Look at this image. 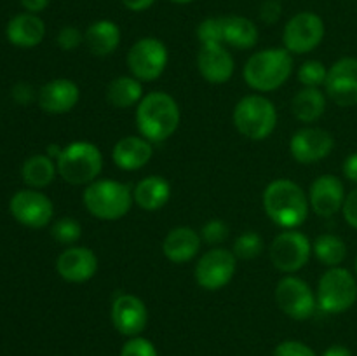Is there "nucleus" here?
<instances>
[{
	"label": "nucleus",
	"instance_id": "nucleus-1",
	"mask_svg": "<svg viewBox=\"0 0 357 356\" xmlns=\"http://www.w3.org/2000/svg\"><path fill=\"white\" fill-rule=\"evenodd\" d=\"M264 209L275 225L296 229L309 216V195L293 180L278 178L265 188Z\"/></svg>",
	"mask_w": 357,
	"mask_h": 356
},
{
	"label": "nucleus",
	"instance_id": "nucleus-2",
	"mask_svg": "<svg viewBox=\"0 0 357 356\" xmlns=\"http://www.w3.org/2000/svg\"><path fill=\"white\" fill-rule=\"evenodd\" d=\"M181 112L176 100L164 91L145 94L136 108V126L143 138L160 143L176 133Z\"/></svg>",
	"mask_w": 357,
	"mask_h": 356
},
{
	"label": "nucleus",
	"instance_id": "nucleus-3",
	"mask_svg": "<svg viewBox=\"0 0 357 356\" xmlns=\"http://www.w3.org/2000/svg\"><path fill=\"white\" fill-rule=\"evenodd\" d=\"M293 73L291 52L284 47H268L255 52L243 68L244 82L258 93H271L288 82Z\"/></svg>",
	"mask_w": 357,
	"mask_h": 356
},
{
	"label": "nucleus",
	"instance_id": "nucleus-4",
	"mask_svg": "<svg viewBox=\"0 0 357 356\" xmlns=\"http://www.w3.org/2000/svg\"><path fill=\"white\" fill-rule=\"evenodd\" d=\"M56 168L66 184L89 185L103 170V154L91 142H72L61 149Z\"/></svg>",
	"mask_w": 357,
	"mask_h": 356
},
{
	"label": "nucleus",
	"instance_id": "nucleus-5",
	"mask_svg": "<svg viewBox=\"0 0 357 356\" xmlns=\"http://www.w3.org/2000/svg\"><path fill=\"white\" fill-rule=\"evenodd\" d=\"M82 201L91 215L114 222L128 215L135 198L129 185L115 180H94L84 191Z\"/></svg>",
	"mask_w": 357,
	"mask_h": 356
},
{
	"label": "nucleus",
	"instance_id": "nucleus-6",
	"mask_svg": "<svg viewBox=\"0 0 357 356\" xmlns=\"http://www.w3.org/2000/svg\"><path fill=\"white\" fill-rule=\"evenodd\" d=\"M234 126L246 138L267 140L278 126V110L264 94H248L234 108Z\"/></svg>",
	"mask_w": 357,
	"mask_h": 356
},
{
	"label": "nucleus",
	"instance_id": "nucleus-7",
	"mask_svg": "<svg viewBox=\"0 0 357 356\" xmlns=\"http://www.w3.org/2000/svg\"><path fill=\"white\" fill-rule=\"evenodd\" d=\"M317 307L328 314L351 309L357 300L356 276L345 267H330L317 283Z\"/></svg>",
	"mask_w": 357,
	"mask_h": 356
},
{
	"label": "nucleus",
	"instance_id": "nucleus-8",
	"mask_svg": "<svg viewBox=\"0 0 357 356\" xmlns=\"http://www.w3.org/2000/svg\"><path fill=\"white\" fill-rule=\"evenodd\" d=\"M169 59L166 44L155 37H143L131 45L128 52V66L139 82H152L164 73Z\"/></svg>",
	"mask_w": 357,
	"mask_h": 356
},
{
	"label": "nucleus",
	"instance_id": "nucleus-9",
	"mask_svg": "<svg viewBox=\"0 0 357 356\" xmlns=\"http://www.w3.org/2000/svg\"><path fill=\"white\" fill-rule=\"evenodd\" d=\"M271 262L278 271L293 274L305 267L312 255V243L303 232L296 229H284L272 239Z\"/></svg>",
	"mask_w": 357,
	"mask_h": 356
},
{
	"label": "nucleus",
	"instance_id": "nucleus-10",
	"mask_svg": "<svg viewBox=\"0 0 357 356\" xmlns=\"http://www.w3.org/2000/svg\"><path fill=\"white\" fill-rule=\"evenodd\" d=\"M275 302L286 316L296 321L309 320L317 307L316 293L298 276H284L275 286Z\"/></svg>",
	"mask_w": 357,
	"mask_h": 356
},
{
	"label": "nucleus",
	"instance_id": "nucleus-11",
	"mask_svg": "<svg viewBox=\"0 0 357 356\" xmlns=\"http://www.w3.org/2000/svg\"><path fill=\"white\" fill-rule=\"evenodd\" d=\"M324 38V21L316 13L303 10L286 23L282 31L284 49L291 54H307L314 51Z\"/></svg>",
	"mask_w": 357,
	"mask_h": 356
},
{
	"label": "nucleus",
	"instance_id": "nucleus-12",
	"mask_svg": "<svg viewBox=\"0 0 357 356\" xmlns=\"http://www.w3.org/2000/svg\"><path fill=\"white\" fill-rule=\"evenodd\" d=\"M237 271V257L227 248H213L199 258L195 279L201 288L216 292L232 281Z\"/></svg>",
	"mask_w": 357,
	"mask_h": 356
},
{
	"label": "nucleus",
	"instance_id": "nucleus-13",
	"mask_svg": "<svg viewBox=\"0 0 357 356\" xmlns=\"http://www.w3.org/2000/svg\"><path fill=\"white\" fill-rule=\"evenodd\" d=\"M10 215L21 225L30 229H42L49 225L54 216V205L44 192L37 188L17 191L9 201Z\"/></svg>",
	"mask_w": 357,
	"mask_h": 356
},
{
	"label": "nucleus",
	"instance_id": "nucleus-14",
	"mask_svg": "<svg viewBox=\"0 0 357 356\" xmlns=\"http://www.w3.org/2000/svg\"><path fill=\"white\" fill-rule=\"evenodd\" d=\"M326 96L338 107L357 105V58H340L328 68Z\"/></svg>",
	"mask_w": 357,
	"mask_h": 356
},
{
	"label": "nucleus",
	"instance_id": "nucleus-15",
	"mask_svg": "<svg viewBox=\"0 0 357 356\" xmlns=\"http://www.w3.org/2000/svg\"><path fill=\"white\" fill-rule=\"evenodd\" d=\"M333 147L335 138L330 131L323 128H303L291 136L289 152L296 163L314 164L330 156Z\"/></svg>",
	"mask_w": 357,
	"mask_h": 356
},
{
	"label": "nucleus",
	"instance_id": "nucleus-16",
	"mask_svg": "<svg viewBox=\"0 0 357 356\" xmlns=\"http://www.w3.org/2000/svg\"><path fill=\"white\" fill-rule=\"evenodd\" d=\"M112 323L119 334L126 337H138L149 323V309L139 297L121 293L112 302Z\"/></svg>",
	"mask_w": 357,
	"mask_h": 356
},
{
	"label": "nucleus",
	"instance_id": "nucleus-17",
	"mask_svg": "<svg viewBox=\"0 0 357 356\" xmlns=\"http://www.w3.org/2000/svg\"><path fill=\"white\" fill-rule=\"evenodd\" d=\"M347 194L344 181L335 175H321L312 181L309 191V205L316 215L330 218L342 212Z\"/></svg>",
	"mask_w": 357,
	"mask_h": 356
},
{
	"label": "nucleus",
	"instance_id": "nucleus-18",
	"mask_svg": "<svg viewBox=\"0 0 357 356\" xmlns=\"http://www.w3.org/2000/svg\"><path fill=\"white\" fill-rule=\"evenodd\" d=\"M56 271L68 283H86L98 271V257L87 246H70L56 260Z\"/></svg>",
	"mask_w": 357,
	"mask_h": 356
},
{
	"label": "nucleus",
	"instance_id": "nucleus-19",
	"mask_svg": "<svg viewBox=\"0 0 357 356\" xmlns=\"http://www.w3.org/2000/svg\"><path fill=\"white\" fill-rule=\"evenodd\" d=\"M80 100V89L70 79H52L40 87L37 101L47 114H68Z\"/></svg>",
	"mask_w": 357,
	"mask_h": 356
},
{
	"label": "nucleus",
	"instance_id": "nucleus-20",
	"mask_svg": "<svg viewBox=\"0 0 357 356\" xmlns=\"http://www.w3.org/2000/svg\"><path fill=\"white\" fill-rule=\"evenodd\" d=\"M197 68L209 84H225L232 79L236 61L223 44L201 45L197 54Z\"/></svg>",
	"mask_w": 357,
	"mask_h": 356
},
{
	"label": "nucleus",
	"instance_id": "nucleus-21",
	"mask_svg": "<svg viewBox=\"0 0 357 356\" xmlns=\"http://www.w3.org/2000/svg\"><path fill=\"white\" fill-rule=\"evenodd\" d=\"M153 156L152 142L143 136H124L115 143L112 159L119 170L138 171L150 163Z\"/></svg>",
	"mask_w": 357,
	"mask_h": 356
},
{
	"label": "nucleus",
	"instance_id": "nucleus-22",
	"mask_svg": "<svg viewBox=\"0 0 357 356\" xmlns=\"http://www.w3.org/2000/svg\"><path fill=\"white\" fill-rule=\"evenodd\" d=\"M202 244L201 234L190 227H174L162 243V253L173 264H187L199 253Z\"/></svg>",
	"mask_w": 357,
	"mask_h": 356
},
{
	"label": "nucleus",
	"instance_id": "nucleus-23",
	"mask_svg": "<svg viewBox=\"0 0 357 356\" xmlns=\"http://www.w3.org/2000/svg\"><path fill=\"white\" fill-rule=\"evenodd\" d=\"M7 40L16 47L30 49L40 44L45 37V24L37 14L21 13L10 17L6 28Z\"/></svg>",
	"mask_w": 357,
	"mask_h": 356
},
{
	"label": "nucleus",
	"instance_id": "nucleus-24",
	"mask_svg": "<svg viewBox=\"0 0 357 356\" xmlns=\"http://www.w3.org/2000/svg\"><path fill=\"white\" fill-rule=\"evenodd\" d=\"M84 44L87 45L91 54L100 58L114 54L121 44V28L110 20L94 21L84 34Z\"/></svg>",
	"mask_w": 357,
	"mask_h": 356
},
{
	"label": "nucleus",
	"instance_id": "nucleus-25",
	"mask_svg": "<svg viewBox=\"0 0 357 356\" xmlns=\"http://www.w3.org/2000/svg\"><path fill=\"white\" fill-rule=\"evenodd\" d=\"M132 198L136 205L145 212H157L169 202L171 185L160 175H150L136 184Z\"/></svg>",
	"mask_w": 357,
	"mask_h": 356
},
{
	"label": "nucleus",
	"instance_id": "nucleus-26",
	"mask_svg": "<svg viewBox=\"0 0 357 356\" xmlns=\"http://www.w3.org/2000/svg\"><path fill=\"white\" fill-rule=\"evenodd\" d=\"M291 110L300 122L312 124L326 112V93L319 87H303L293 96Z\"/></svg>",
	"mask_w": 357,
	"mask_h": 356
},
{
	"label": "nucleus",
	"instance_id": "nucleus-27",
	"mask_svg": "<svg viewBox=\"0 0 357 356\" xmlns=\"http://www.w3.org/2000/svg\"><path fill=\"white\" fill-rule=\"evenodd\" d=\"M107 101L115 108H131L142 101L143 86L136 77L119 75L107 86Z\"/></svg>",
	"mask_w": 357,
	"mask_h": 356
},
{
	"label": "nucleus",
	"instance_id": "nucleus-28",
	"mask_svg": "<svg viewBox=\"0 0 357 356\" xmlns=\"http://www.w3.org/2000/svg\"><path fill=\"white\" fill-rule=\"evenodd\" d=\"M258 42V28L244 16L223 17V44L236 49H251Z\"/></svg>",
	"mask_w": 357,
	"mask_h": 356
},
{
	"label": "nucleus",
	"instance_id": "nucleus-29",
	"mask_svg": "<svg viewBox=\"0 0 357 356\" xmlns=\"http://www.w3.org/2000/svg\"><path fill=\"white\" fill-rule=\"evenodd\" d=\"M56 173H58V168L56 163L49 156L44 154H37V156L28 157L26 161L21 166V177L23 181L30 188H44L47 185L52 184Z\"/></svg>",
	"mask_w": 357,
	"mask_h": 356
},
{
	"label": "nucleus",
	"instance_id": "nucleus-30",
	"mask_svg": "<svg viewBox=\"0 0 357 356\" xmlns=\"http://www.w3.org/2000/svg\"><path fill=\"white\" fill-rule=\"evenodd\" d=\"M312 253L321 264L338 267L347 257V244L335 234H323L312 243Z\"/></svg>",
	"mask_w": 357,
	"mask_h": 356
},
{
	"label": "nucleus",
	"instance_id": "nucleus-31",
	"mask_svg": "<svg viewBox=\"0 0 357 356\" xmlns=\"http://www.w3.org/2000/svg\"><path fill=\"white\" fill-rule=\"evenodd\" d=\"M261 248H264V239L260 234L255 230H246V232L239 234L234 243V255L244 258V260H251L261 253Z\"/></svg>",
	"mask_w": 357,
	"mask_h": 356
},
{
	"label": "nucleus",
	"instance_id": "nucleus-32",
	"mask_svg": "<svg viewBox=\"0 0 357 356\" xmlns=\"http://www.w3.org/2000/svg\"><path fill=\"white\" fill-rule=\"evenodd\" d=\"M51 234L58 243L73 244L82 236V225L72 216H63V218L56 220L54 225L51 227Z\"/></svg>",
	"mask_w": 357,
	"mask_h": 356
},
{
	"label": "nucleus",
	"instance_id": "nucleus-33",
	"mask_svg": "<svg viewBox=\"0 0 357 356\" xmlns=\"http://www.w3.org/2000/svg\"><path fill=\"white\" fill-rule=\"evenodd\" d=\"M328 68L324 63L317 61V59H309V61L302 63L298 70V80L303 84V87H321L326 82Z\"/></svg>",
	"mask_w": 357,
	"mask_h": 356
},
{
	"label": "nucleus",
	"instance_id": "nucleus-34",
	"mask_svg": "<svg viewBox=\"0 0 357 356\" xmlns=\"http://www.w3.org/2000/svg\"><path fill=\"white\" fill-rule=\"evenodd\" d=\"M201 45L223 44V17H206L197 28Z\"/></svg>",
	"mask_w": 357,
	"mask_h": 356
},
{
	"label": "nucleus",
	"instance_id": "nucleus-35",
	"mask_svg": "<svg viewBox=\"0 0 357 356\" xmlns=\"http://www.w3.org/2000/svg\"><path fill=\"white\" fill-rule=\"evenodd\" d=\"M201 237L202 241H206L209 244L222 243V241H225L229 237V225L220 218L209 220V222H206L202 225Z\"/></svg>",
	"mask_w": 357,
	"mask_h": 356
},
{
	"label": "nucleus",
	"instance_id": "nucleus-36",
	"mask_svg": "<svg viewBox=\"0 0 357 356\" xmlns=\"http://www.w3.org/2000/svg\"><path fill=\"white\" fill-rule=\"evenodd\" d=\"M121 356H159L157 349L149 339L145 337H129V341L122 346Z\"/></svg>",
	"mask_w": 357,
	"mask_h": 356
},
{
	"label": "nucleus",
	"instance_id": "nucleus-37",
	"mask_svg": "<svg viewBox=\"0 0 357 356\" xmlns=\"http://www.w3.org/2000/svg\"><path fill=\"white\" fill-rule=\"evenodd\" d=\"M56 40L63 51H73L84 42V34L77 27H63Z\"/></svg>",
	"mask_w": 357,
	"mask_h": 356
},
{
	"label": "nucleus",
	"instance_id": "nucleus-38",
	"mask_svg": "<svg viewBox=\"0 0 357 356\" xmlns=\"http://www.w3.org/2000/svg\"><path fill=\"white\" fill-rule=\"evenodd\" d=\"M274 356H317L312 348L300 341H284L274 349Z\"/></svg>",
	"mask_w": 357,
	"mask_h": 356
},
{
	"label": "nucleus",
	"instance_id": "nucleus-39",
	"mask_svg": "<svg viewBox=\"0 0 357 356\" xmlns=\"http://www.w3.org/2000/svg\"><path fill=\"white\" fill-rule=\"evenodd\" d=\"M10 94H13V100L20 105H30L38 96V93H35V89L28 82L14 84Z\"/></svg>",
	"mask_w": 357,
	"mask_h": 356
},
{
	"label": "nucleus",
	"instance_id": "nucleus-40",
	"mask_svg": "<svg viewBox=\"0 0 357 356\" xmlns=\"http://www.w3.org/2000/svg\"><path fill=\"white\" fill-rule=\"evenodd\" d=\"M281 14H282V7H281V2H278V0H267V2L261 3L260 17L264 23L274 24L275 21H279Z\"/></svg>",
	"mask_w": 357,
	"mask_h": 356
},
{
	"label": "nucleus",
	"instance_id": "nucleus-41",
	"mask_svg": "<svg viewBox=\"0 0 357 356\" xmlns=\"http://www.w3.org/2000/svg\"><path fill=\"white\" fill-rule=\"evenodd\" d=\"M342 213H344L345 222L351 227H354V229H357V188L347 194Z\"/></svg>",
	"mask_w": 357,
	"mask_h": 356
},
{
	"label": "nucleus",
	"instance_id": "nucleus-42",
	"mask_svg": "<svg viewBox=\"0 0 357 356\" xmlns=\"http://www.w3.org/2000/svg\"><path fill=\"white\" fill-rule=\"evenodd\" d=\"M344 175L351 181L357 184V152L351 154L347 159L344 161Z\"/></svg>",
	"mask_w": 357,
	"mask_h": 356
},
{
	"label": "nucleus",
	"instance_id": "nucleus-43",
	"mask_svg": "<svg viewBox=\"0 0 357 356\" xmlns=\"http://www.w3.org/2000/svg\"><path fill=\"white\" fill-rule=\"evenodd\" d=\"M124 3L126 9L132 10V13H143V10L150 9L155 0H121Z\"/></svg>",
	"mask_w": 357,
	"mask_h": 356
},
{
	"label": "nucleus",
	"instance_id": "nucleus-44",
	"mask_svg": "<svg viewBox=\"0 0 357 356\" xmlns=\"http://www.w3.org/2000/svg\"><path fill=\"white\" fill-rule=\"evenodd\" d=\"M49 2L51 0H21V6L26 9V13H40V10H44L45 7L49 6Z\"/></svg>",
	"mask_w": 357,
	"mask_h": 356
},
{
	"label": "nucleus",
	"instance_id": "nucleus-45",
	"mask_svg": "<svg viewBox=\"0 0 357 356\" xmlns=\"http://www.w3.org/2000/svg\"><path fill=\"white\" fill-rule=\"evenodd\" d=\"M323 356H352V351L349 348H345V346L335 344L330 346V348L323 353Z\"/></svg>",
	"mask_w": 357,
	"mask_h": 356
},
{
	"label": "nucleus",
	"instance_id": "nucleus-46",
	"mask_svg": "<svg viewBox=\"0 0 357 356\" xmlns=\"http://www.w3.org/2000/svg\"><path fill=\"white\" fill-rule=\"evenodd\" d=\"M171 2L181 3V6H185V3H190V2H194V0H171Z\"/></svg>",
	"mask_w": 357,
	"mask_h": 356
},
{
	"label": "nucleus",
	"instance_id": "nucleus-47",
	"mask_svg": "<svg viewBox=\"0 0 357 356\" xmlns=\"http://www.w3.org/2000/svg\"><path fill=\"white\" fill-rule=\"evenodd\" d=\"M354 269H356V276H357V257H356V262H354Z\"/></svg>",
	"mask_w": 357,
	"mask_h": 356
}]
</instances>
